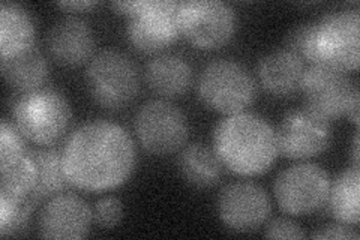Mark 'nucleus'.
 I'll list each match as a JSON object with an SVG mask.
<instances>
[{"label":"nucleus","mask_w":360,"mask_h":240,"mask_svg":"<svg viewBox=\"0 0 360 240\" xmlns=\"http://www.w3.org/2000/svg\"><path fill=\"white\" fill-rule=\"evenodd\" d=\"M137 149L129 132L108 120L78 127L63 146V173L77 189L103 192L115 189L132 176Z\"/></svg>","instance_id":"obj_1"},{"label":"nucleus","mask_w":360,"mask_h":240,"mask_svg":"<svg viewBox=\"0 0 360 240\" xmlns=\"http://www.w3.org/2000/svg\"><path fill=\"white\" fill-rule=\"evenodd\" d=\"M285 44L303 62L356 71L360 59L359 9L333 11L302 23L288 33Z\"/></svg>","instance_id":"obj_2"},{"label":"nucleus","mask_w":360,"mask_h":240,"mask_svg":"<svg viewBox=\"0 0 360 240\" xmlns=\"http://www.w3.org/2000/svg\"><path fill=\"white\" fill-rule=\"evenodd\" d=\"M213 151L234 175L260 176L272 168L278 158L276 132L254 113L230 114L213 131Z\"/></svg>","instance_id":"obj_3"},{"label":"nucleus","mask_w":360,"mask_h":240,"mask_svg":"<svg viewBox=\"0 0 360 240\" xmlns=\"http://www.w3.org/2000/svg\"><path fill=\"white\" fill-rule=\"evenodd\" d=\"M72 113L66 98L50 87L21 94L13 104V122L26 140L51 146L70 128Z\"/></svg>","instance_id":"obj_4"},{"label":"nucleus","mask_w":360,"mask_h":240,"mask_svg":"<svg viewBox=\"0 0 360 240\" xmlns=\"http://www.w3.org/2000/svg\"><path fill=\"white\" fill-rule=\"evenodd\" d=\"M197 94L207 108L230 116L252 106L257 98V83L242 63L233 59H217L202 68Z\"/></svg>","instance_id":"obj_5"},{"label":"nucleus","mask_w":360,"mask_h":240,"mask_svg":"<svg viewBox=\"0 0 360 240\" xmlns=\"http://www.w3.org/2000/svg\"><path fill=\"white\" fill-rule=\"evenodd\" d=\"M89 94L98 106L120 110L139 95V68L119 50H104L90 59L86 71Z\"/></svg>","instance_id":"obj_6"},{"label":"nucleus","mask_w":360,"mask_h":240,"mask_svg":"<svg viewBox=\"0 0 360 240\" xmlns=\"http://www.w3.org/2000/svg\"><path fill=\"white\" fill-rule=\"evenodd\" d=\"M300 90L307 108L328 122L348 116L352 107L360 102L359 87L347 71L326 65L307 68Z\"/></svg>","instance_id":"obj_7"},{"label":"nucleus","mask_w":360,"mask_h":240,"mask_svg":"<svg viewBox=\"0 0 360 240\" xmlns=\"http://www.w3.org/2000/svg\"><path fill=\"white\" fill-rule=\"evenodd\" d=\"M177 23L180 33L202 50H215L230 42L238 27L234 9L219 0L180 2Z\"/></svg>","instance_id":"obj_8"},{"label":"nucleus","mask_w":360,"mask_h":240,"mask_svg":"<svg viewBox=\"0 0 360 240\" xmlns=\"http://www.w3.org/2000/svg\"><path fill=\"white\" fill-rule=\"evenodd\" d=\"M134 128L144 151L158 156L184 149L189 135L185 113L167 99H153L141 106Z\"/></svg>","instance_id":"obj_9"},{"label":"nucleus","mask_w":360,"mask_h":240,"mask_svg":"<svg viewBox=\"0 0 360 240\" xmlns=\"http://www.w3.org/2000/svg\"><path fill=\"white\" fill-rule=\"evenodd\" d=\"M330 177L323 167L299 163L281 171L275 180V198L287 215H309L328 201Z\"/></svg>","instance_id":"obj_10"},{"label":"nucleus","mask_w":360,"mask_h":240,"mask_svg":"<svg viewBox=\"0 0 360 240\" xmlns=\"http://www.w3.org/2000/svg\"><path fill=\"white\" fill-rule=\"evenodd\" d=\"M173 0H141L128 17L127 37L132 47L144 54H156L173 45L179 35L177 9Z\"/></svg>","instance_id":"obj_11"},{"label":"nucleus","mask_w":360,"mask_h":240,"mask_svg":"<svg viewBox=\"0 0 360 240\" xmlns=\"http://www.w3.org/2000/svg\"><path fill=\"white\" fill-rule=\"evenodd\" d=\"M330 122L307 107L288 111L276 131L278 153L296 161L321 155L330 146Z\"/></svg>","instance_id":"obj_12"},{"label":"nucleus","mask_w":360,"mask_h":240,"mask_svg":"<svg viewBox=\"0 0 360 240\" xmlns=\"http://www.w3.org/2000/svg\"><path fill=\"white\" fill-rule=\"evenodd\" d=\"M272 213V204L263 187L250 180L233 182L218 197V215L222 224L234 233H254Z\"/></svg>","instance_id":"obj_13"},{"label":"nucleus","mask_w":360,"mask_h":240,"mask_svg":"<svg viewBox=\"0 0 360 240\" xmlns=\"http://www.w3.org/2000/svg\"><path fill=\"white\" fill-rule=\"evenodd\" d=\"M94 222L92 208L77 194L62 192L44 204L39 233L45 239H83Z\"/></svg>","instance_id":"obj_14"},{"label":"nucleus","mask_w":360,"mask_h":240,"mask_svg":"<svg viewBox=\"0 0 360 240\" xmlns=\"http://www.w3.org/2000/svg\"><path fill=\"white\" fill-rule=\"evenodd\" d=\"M47 47L58 63L80 66L94 57V32L83 18L68 15L51 26L47 35Z\"/></svg>","instance_id":"obj_15"},{"label":"nucleus","mask_w":360,"mask_h":240,"mask_svg":"<svg viewBox=\"0 0 360 240\" xmlns=\"http://www.w3.org/2000/svg\"><path fill=\"white\" fill-rule=\"evenodd\" d=\"M305 71V62L287 49L266 54L257 66L260 84L266 92L275 96H290L300 90Z\"/></svg>","instance_id":"obj_16"},{"label":"nucleus","mask_w":360,"mask_h":240,"mask_svg":"<svg viewBox=\"0 0 360 240\" xmlns=\"http://www.w3.org/2000/svg\"><path fill=\"white\" fill-rule=\"evenodd\" d=\"M146 83L153 94L165 99L185 95L193 84V68L185 57L174 53L155 56L146 66Z\"/></svg>","instance_id":"obj_17"},{"label":"nucleus","mask_w":360,"mask_h":240,"mask_svg":"<svg viewBox=\"0 0 360 240\" xmlns=\"http://www.w3.org/2000/svg\"><path fill=\"white\" fill-rule=\"evenodd\" d=\"M35 38V21L25 6L13 2L0 5V59L32 50Z\"/></svg>","instance_id":"obj_18"},{"label":"nucleus","mask_w":360,"mask_h":240,"mask_svg":"<svg viewBox=\"0 0 360 240\" xmlns=\"http://www.w3.org/2000/svg\"><path fill=\"white\" fill-rule=\"evenodd\" d=\"M179 173L186 184L198 189H206L219 184L224 165L213 149L194 143L182 149L177 158Z\"/></svg>","instance_id":"obj_19"},{"label":"nucleus","mask_w":360,"mask_h":240,"mask_svg":"<svg viewBox=\"0 0 360 240\" xmlns=\"http://www.w3.org/2000/svg\"><path fill=\"white\" fill-rule=\"evenodd\" d=\"M0 71L9 87L20 94L44 87L49 78V63L44 54L33 47L8 59H0Z\"/></svg>","instance_id":"obj_20"},{"label":"nucleus","mask_w":360,"mask_h":240,"mask_svg":"<svg viewBox=\"0 0 360 240\" xmlns=\"http://www.w3.org/2000/svg\"><path fill=\"white\" fill-rule=\"evenodd\" d=\"M29 153L37 168V185L32 194L33 201L38 203L51 198L70 187V182L63 173L62 153L58 149L42 147Z\"/></svg>","instance_id":"obj_21"},{"label":"nucleus","mask_w":360,"mask_h":240,"mask_svg":"<svg viewBox=\"0 0 360 240\" xmlns=\"http://www.w3.org/2000/svg\"><path fill=\"white\" fill-rule=\"evenodd\" d=\"M359 196L360 173L359 168H348L330 184L328 203L333 218L345 225L356 227L359 224Z\"/></svg>","instance_id":"obj_22"},{"label":"nucleus","mask_w":360,"mask_h":240,"mask_svg":"<svg viewBox=\"0 0 360 240\" xmlns=\"http://www.w3.org/2000/svg\"><path fill=\"white\" fill-rule=\"evenodd\" d=\"M37 168L30 153L0 161V192L17 200H32Z\"/></svg>","instance_id":"obj_23"},{"label":"nucleus","mask_w":360,"mask_h":240,"mask_svg":"<svg viewBox=\"0 0 360 240\" xmlns=\"http://www.w3.org/2000/svg\"><path fill=\"white\" fill-rule=\"evenodd\" d=\"M33 208V200H17L0 192V234L5 237L25 233Z\"/></svg>","instance_id":"obj_24"},{"label":"nucleus","mask_w":360,"mask_h":240,"mask_svg":"<svg viewBox=\"0 0 360 240\" xmlns=\"http://www.w3.org/2000/svg\"><path fill=\"white\" fill-rule=\"evenodd\" d=\"M26 153H29L26 137L20 132L14 122L4 119L0 127V161Z\"/></svg>","instance_id":"obj_25"},{"label":"nucleus","mask_w":360,"mask_h":240,"mask_svg":"<svg viewBox=\"0 0 360 240\" xmlns=\"http://www.w3.org/2000/svg\"><path fill=\"white\" fill-rule=\"evenodd\" d=\"M92 215L96 225L110 230V228H115L117 224H120L123 218V204L115 196L103 197L95 203Z\"/></svg>","instance_id":"obj_26"},{"label":"nucleus","mask_w":360,"mask_h":240,"mask_svg":"<svg viewBox=\"0 0 360 240\" xmlns=\"http://www.w3.org/2000/svg\"><path fill=\"white\" fill-rule=\"evenodd\" d=\"M264 236L269 239H305L303 228L290 218H276L266 227Z\"/></svg>","instance_id":"obj_27"},{"label":"nucleus","mask_w":360,"mask_h":240,"mask_svg":"<svg viewBox=\"0 0 360 240\" xmlns=\"http://www.w3.org/2000/svg\"><path fill=\"white\" fill-rule=\"evenodd\" d=\"M314 239L319 240H357L359 233L352 228V225L345 224H328L312 234Z\"/></svg>","instance_id":"obj_28"},{"label":"nucleus","mask_w":360,"mask_h":240,"mask_svg":"<svg viewBox=\"0 0 360 240\" xmlns=\"http://www.w3.org/2000/svg\"><path fill=\"white\" fill-rule=\"evenodd\" d=\"M96 2H90V0H83V2H59L58 6L68 11H87L90 8L96 6Z\"/></svg>","instance_id":"obj_29"},{"label":"nucleus","mask_w":360,"mask_h":240,"mask_svg":"<svg viewBox=\"0 0 360 240\" xmlns=\"http://www.w3.org/2000/svg\"><path fill=\"white\" fill-rule=\"evenodd\" d=\"M353 163L354 167L359 168V132L354 137V143H353Z\"/></svg>","instance_id":"obj_30"}]
</instances>
